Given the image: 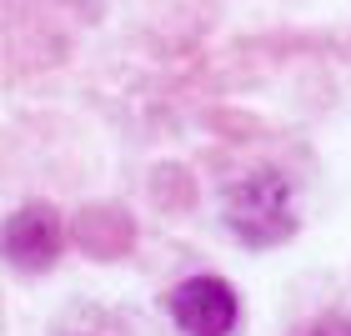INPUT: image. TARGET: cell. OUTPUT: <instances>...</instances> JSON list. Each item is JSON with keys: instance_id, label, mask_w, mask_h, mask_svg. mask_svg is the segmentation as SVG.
Wrapping results in <instances>:
<instances>
[{"instance_id": "7a4b0ae2", "label": "cell", "mask_w": 351, "mask_h": 336, "mask_svg": "<svg viewBox=\"0 0 351 336\" xmlns=\"http://www.w3.org/2000/svg\"><path fill=\"white\" fill-rule=\"evenodd\" d=\"M231 226L241 241H281L286 231H291V201H286V181L281 176H256V181H246L241 191L231 196Z\"/></svg>"}, {"instance_id": "5b68a950", "label": "cell", "mask_w": 351, "mask_h": 336, "mask_svg": "<svg viewBox=\"0 0 351 336\" xmlns=\"http://www.w3.org/2000/svg\"><path fill=\"white\" fill-rule=\"evenodd\" d=\"M90 336H101V331H90Z\"/></svg>"}, {"instance_id": "6da1fadb", "label": "cell", "mask_w": 351, "mask_h": 336, "mask_svg": "<svg viewBox=\"0 0 351 336\" xmlns=\"http://www.w3.org/2000/svg\"><path fill=\"white\" fill-rule=\"evenodd\" d=\"M166 311L176 316V326L186 336H231L236 331V291L221 276H191L166 296Z\"/></svg>"}, {"instance_id": "277c9868", "label": "cell", "mask_w": 351, "mask_h": 336, "mask_svg": "<svg viewBox=\"0 0 351 336\" xmlns=\"http://www.w3.org/2000/svg\"><path fill=\"white\" fill-rule=\"evenodd\" d=\"M306 336H351V316H326V322H316Z\"/></svg>"}, {"instance_id": "3957f363", "label": "cell", "mask_w": 351, "mask_h": 336, "mask_svg": "<svg viewBox=\"0 0 351 336\" xmlns=\"http://www.w3.org/2000/svg\"><path fill=\"white\" fill-rule=\"evenodd\" d=\"M5 251L15 266L25 271H40L56 261L60 251V221L51 206H25V211H15V221L5 226Z\"/></svg>"}]
</instances>
